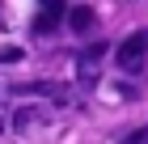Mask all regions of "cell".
I'll return each instance as SVG.
<instances>
[{
    "instance_id": "5b68a950",
    "label": "cell",
    "mask_w": 148,
    "mask_h": 144,
    "mask_svg": "<svg viewBox=\"0 0 148 144\" xmlns=\"http://www.w3.org/2000/svg\"><path fill=\"white\" fill-rule=\"evenodd\" d=\"M93 25H97V13H93L89 4H76V9H68V30H72V34H89Z\"/></svg>"
},
{
    "instance_id": "277c9868",
    "label": "cell",
    "mask_w": 148,
    "mask_h": 144,
    "mask_svg": "<svg viewBox=\"0 0 148 144\" xmlns=\"http://www.w3.org/2000/svg\"><path fill=\"white\" fill-rule=\"evenodd\" d=\"M9 123L17 127V132H34V127H42V123H47V106H17Z\"/></svg>"
},
{
    "instance_id": "3957f363",
    "label": "cell",
    "mask_w": 148,
    "mask_h": 144,
    "mask_svg": "<svg viewBox=\"0 0 148 144\" xmlns=\"http://www.w3.org/2000/svg\"><path fill=\"white\" fill-rule=\"evenodd\" d=\"M102 55H106V47H89V51L76 59V76H80V85H97V76H102Z\"/></svg>"
},
{
    "instance_id": "52a82bcc",
    "label": "cell",
    "mask_w": 148,
    "mask_h": 144,
    "mask_svg": "<svg viewBox=\"0 0 148 144\" xmlns=\"http://www.w3.org/2000/svg\"><path fill=\"white\" fill-rule=\"evenodd\" d=\"M119 144H148V127H144V132H131V136H123Z\"/></svg>"
},
{
    "instance_id": "7a4b0ae2",
    "label": "cell",
    "mask_w": 148,
    "mask_h": 144,
    "mask_svg": "<svg viewBox=\"0 0 148 144\" xmlns=\"http://www.w3.org/2000/svg\"><path fill=\"white\" fill-rule=\"evenodd\" d=\"M68 17V4L64 0H38V13H34V34H51L59 21Z\"/></svg>"
},
{
    "instance_id": "8992f818",
    "label": "cell",
    "mask_w": 148,
    "mask_h": 144,
    "mask_svg": "<svg viewBox=\"0 0 148 144\" xmlns=\"http://www.w3.org/2000/svg\"><path fill=\"white\" fill-rule=\"evenodd\" d=\"M0 64H21V47H0Z\"/></svg>"
},
{
    "instance_id": "6da1fadb",
    "label": "cell",
    "mask_w": 148,
    "mask_h": 144,
    "mask_svg": "<svg viewBox=\"0 0 148 144\" xmlns=\"http://www.w3.org/2000/svg\"><path fill=\"white\" fill-rule=\"evenodd\" d=\"M114 59H119V68H123V72H140V68H144V59H148V30L127 34L123 43H119V51H114Z\"/></svg>"
},
{
    "instance_id": "ba28073f",
    "label": "cell",
    "mask_w": 148,
    "mask_h": 144,
    "mask_svg": "<svg viewBox=\"0 0 148 144\" xmlns=\"http://www.w3.org/2000/svg\"><path fill=\"white\" fill-rule=\"evenodd\" d=\"M0 132H4V114H0Z\"/></svg>"
}]
</instances>
